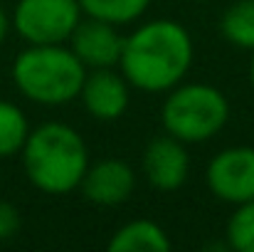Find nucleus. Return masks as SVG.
Listing matches in <instances>:
<instances>
[{
	"label": "nucleus",
	"instance_id": "nucleus-1",
	"mask_svg": "<svg viewBox=\"0 0 254 252\" xmlns=\"http://www.w3.org/2000/svg\"><path fill=\"white\" fill-rule=\"evenodd\" d=\"M195 60V45L185 25L156 17L124 37L119 72L133 89L166 94L185 80Z\"/></svg>",
	"mask_w": 254,
	"mask_h": 252
},
{
	"label": "nucleus",
	"instance_id": "nucleus-2",
	"mask_svg": "<svg viewBox=\"0 0 254 252\" xmlns=\"http://www.w3.org/2000/svg\"><path fill=\"white\" fill-rule=\"evenodd\" d=\"M27 180L47 195L74 193L89 168L82 134L64 121H45L30 129L20 151Z\"/></svg>",
	"mask_w": 254,
	"mask_h": 252
},
{
	"label": "nucleus",
	"instance_id": "nucleus-3",
	"mask_svg": "<svg viewBox=\"0 0 254 252\" xmlns=\"http://www.w3.org/2000/svg\"><path fill=\"white\" fill-rule=\"evenodd\" d=\"M86 67L72 47L62 45H27L12 62L15 89L42 106H62L79 96Z\"/></svg>",
	"mask_w": 254,
	"mask_h": 252
},
{
	"label": "nucleus",
	"instance_id": "nucleus-4",
	"mask_svg": "<svg viewBox=\"0 0 254 252\" xmlns=\"http://www.w3.org/2000/svg\"><path fill=\"white\" fill-rule=\"evenodd\" d=\"M230 119L227 96L205 82L175 84L161 106L163 131L183 144H205L215 139Z\"/></svg>",
	"mask_w": 254,
	"mask_h": 252
},
{
	"label": "nucleus",
	"instance_id": "nucleus-5",
	"mask_svg": "<svg viewBox=\"0 0 254 252\" xmlns=\"http://www.w3.org/2000/svg\"><path fill=\"white\" fill-rule=\"evenodd\" d=\"M82 17L79 0H17L10 25L27 45H62Z\"/></svg>",
	"mask_w": 254,
	"mask_h": 252
},
{
	"label": "nucleus",
	"instance_id": "nucleus-6",
	"mask_svg": "<svg viewBox=\"0 0 254 252\" xmlns=\"http://www.w3.org/2000/svg\"><path fill=\"white\" fill-rule=\"evenodd\" d=\"M210 193L230 205L254 200V146H230L212 156L205 170Z\"/></svg>",
	"mask_w": 254,
	"mask_h": 252
},
{
	"label": "nucleus",
	"instance_id": "nucleus-7",
	"mask_svg": "<svg viewBox=\"0 0 254 252\" xmlns=\"http://www.w3.org/2000/svg\"><path fill=\"white\" fill-rule=\"evenodd\" d=\"M82 106L96 121H116L126 114L131 101V84L116 67L86 70L79 96Z\"/></svg>",
	"mask_w": 254,
	"mask_h": 252
},
{
	"label": "nucleus",
	"instance_id": "nucleus-8",
	"mask_svg": "<svg viewBox=\"0 0 254 252\" xmlns=\"http://www.w3.org/2000/svg\"><path fill=\"white\" fill-rule=\"evenodd\" d=\"M67 42L86 70L119 67L124 37L119 35V27L111 25V22L84 15Z\"/></svg>",
	"mask_w": 254,
	"mask_h": 252
},
{
	"label": "nucleus",
	"instance_id": "nucleus-9",
	"mask_svg": "<svg viewBox=\"0 0 254 252\" xmlns=\"http://www.w3.org/2000/svg\"><path fill=\"white\" fill-rule=\"evenodd\" d=\"M188 144L178 141L175 136L163 134L148 141L143 151V173L146 180L163 193L178 190L190 173V156H188Z\"/></svg>",
	"mask_w": 254,
	"mask_h": 252
},
{
	"label": "nucleus",
	"instance_id": "nucleus-10",
	"mask_svg": "<svg viewBox=\"0 0 254 252\" xmlns=\"http://www.w3.org/2000/svg\"><path fill=\"white\" fill-rule=\"evenodd\" d=\"M133 188H136V173L121 159H101L94 166L89 164L79 183V190L86 200L104 208L126 203L133 195Z\"/></svg>",
	"mask_w": 254,
	"mask_h": 252
},
{
	"label": "nucleus",
	"instance_id": "nucleus-11",
	"mask_svg": "<svg viewBox=\"0 0 254 252\" xmlns=\"http://www.w3.org/2000/svg\"><path fill=\"white\" fill-rule=\"evenodd\" d=\"M106 248L111 252H166L170 250V238L156 220L138 218L121 225Z\"/></svg>",
	"mask_w": 254,
	"mask_h": 252
},
{
	"label": "nucleus",
	"instance_id": "nucleus-12",
	"mask_svg": "<svg viewBox=\"0 0 254 252\" xmlns=\"http://www.w3.org/2000/svg\"><path fill=\"white\" fill-rule=\"evenodd\" d=\"M220 32L222 37L240 47L254 50V0H235L220 17Z\"/></svg>",
	"mask_w": 254,
	"mask_h": 252
},
{
	"label": "nucleus",
	"instance_id": "nucleus-13",
	"mask_svg": "<svg viewBox=\"0 0 254 252\" xmlns=\"http://www.w3.org/2000/svg\"><path fill=\"white\" fill-rule=\"evenodd\" d=\"M27 134H30V121L25 111L12 101L0 99V159L20 156Z\"/></svg>",
	"mask_w": 254,
	"mask_h": 252
},
{
	"label": "nucleus",
	"instance_id": "nucleus-14",
	"mask_svg": "<svg viewBox=\"0 0 254 252\" xmlns=\"http://www.w3.org/2000/svg\"><path fill=\"white\" fill-rule=\"evenodd\" d=\"M148 5L151 0H79V7L86 17H96L116 27L136 22L148 10Z\"/></svg>",
	"mask_w": 254,
	"mask_h": 252
},
{
	"label": "nucleus",
	"instance_id": "nucleus-15",
	"mask_svg": "<svg viewBox=\"0 0 254 252\" xmlns=\"http://www.w3.org/2000/svg\"><path fill=\"white\" fill-rule=\"evenodd\" d=\"M225 243L235 252H254V200L235 205L227 220Z\"/></svg>",
	"mask_w": 254,
	"mask_h": 252
},
{
	"label": "nucleus",
	"instance_id": "nucleus-16",
	"mask_svg": "<svg viewBox=\"0 0 254 252\" xmlns=\"http://www.w3.org/2000/svg\"><path fill=\"white\" fill-rule=\"evenodd\" d=\"M20 225H22V220H20V210H17L12 203L0 200V243L15 238V235L20 233Z\"/></svg>",
	"mask_w": 254,
	"mask_h": 252
},
{
	"label": "nucleus",
	"instance_id": "nucleus-17",
	"mask_svg": "<svg viewBox=\"0 0 254 252\" xmlns=\"http://www.w3.org/2000/svg\"><path fill=\"white\" fill-rule=\"evenodd\" d=\"M10 17H7V12L2 10V5H0V45L5 42V37H7V32H10Z\"/></svg>",
	"mask_w": 254,
	"mask_h": 252
},
{
	"label": "nucleus",
	"instance_id": "nucleus-18",
	"mask_svg": "<svg viewBox=\"0 0 254 252\" xmlns=\"http://www.w3.org/2000/svg\"><path fill=\"white\" fill-rule=\"evenodd\" d=\"M250 84L254 89V50H252V60H250Z\"/></svg>",
	"mask_w": 254,
	"mask_h": 252
},
{
	"label": "nucleus",
	"instance_id": "nucleus-19",
	"mask_svg": "<svg viewBox=\"0 0 254 252\" xmlns=\"http://www.w3.org/2000/svg\"><path fill=\"white\" fill-rule=\"evenodd\" d=\"M197 2H207V0H197Z\"/></svg>",
	"mask_w": 254,
	"mask_h": 252
}]
</instances>
